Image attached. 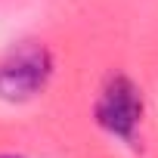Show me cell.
<instances>
[{
	"mask_svg": "<svg viewBox=\"0 0 158 158\" xmlns=\"http://www.w3.org/2000/svg\"><path fill=\"white\" fill-rule=\"evenodd\" d=\"M53 74V56L44 44H22L0 62V96L10 102H28L44 93Z\"/></svg>",
	"mask_w": 158,
	"mask_h": 158,
	"instance_id": "6da1fadb",
	"label": "cell"
},
{
	"mask_svg": "<svg viewBox=\"0 0 158 158\" xmlns=\"http://www.w3.org/2000/svg\"><path fill=\"white\" fill-rule=\"evenodd\" d=\"M96 124L118 136L121 143H136L139 124H143V96L136 90V84L130 77L118 74L102 87L99 99H96Z\"/></svg>",
	"mask_w": 158,
	"mask_h": 158,
	"instance_id": "7a4b0ae2",
	"label": "cell"
}]
</instances>
